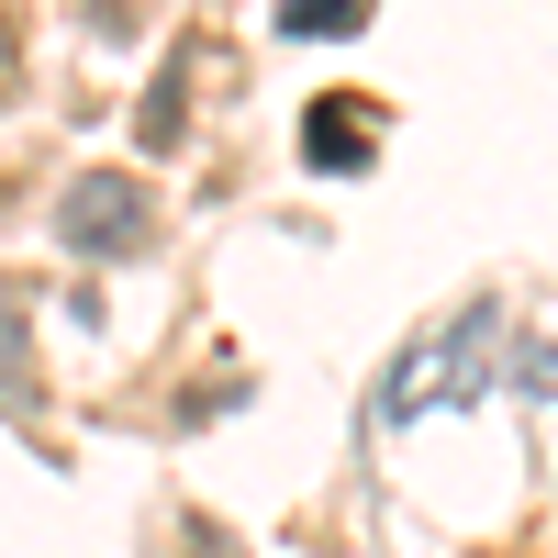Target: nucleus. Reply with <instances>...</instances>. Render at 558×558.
<instances>
[{
    "label": "nucleus",
    "mask_w": 558,
    "mask_h": 558,
    "mask_svg": "<svg viewBox=\"0 0 558 558\" xmlns=\"http://www.w3.org/2000/svg\"><path fill=\"white\" fill-rule=\"evenodd\" d=\"M12 336H23V324H12V279H0V357H12Z\"/></svg>",
    "instance_id": "obj_6"
},
{
    "label": "nucleus",
    "mask_w": 558,
    "mask_h": 558,
    "mask_svg": "<svg viewBox=\"0 0 558 558\" xmlns=\"http://www.w3.org/2000/svg\"><path fill=\"white\" fill-rule=\"evenodd\" d=\"M57 235L78 257H134L157 235V202H146V179H123V168H89L68 179V202H57Z\"/></svg>",
    "instance_id": "obj_2"
},
{
    "label": "nucleus",
    "mask_w": 558,
    "mask_h": 558,
    "mask_svg": "<svg viewBox=\"0 0 558 558\" xmlns=\"http://www.w3.org/2000/svg\"><path fill=\"white\" fill-rule=\"evenodd\" d=\"M302 157L313 168H368V123H357V89H324L302 112Z\"/></svg>",
    "instance_id": "obj_3"
},
{
    "label": "nucleus",
    "mask_w": 558,
    "mask_h": 558,
    "mask_svg": "<svg viewBox=\"0 0 558 558\" xmlns=\"http://www.w3.org/2000/svg\"><path fill=\"white\" fill-rule=\"evenodd\" d=\"M525 402H558V336H536V347H514V368H502Z\"/></svg>",
    "instance_id": "obj_5"
},
{
    "label": "nucleus",
    "mask_w": 558,
    "mask_h": 558,
    "mask_svg": "<svg viewBox=\"0 0 558 558\" xmlns=\"http://www.w3.org/2000/svg\"><path fill=\"white\" fill-rule=\"evenodd\" d=\"M279 34H302V45H357L368 12H357V0H291V12H279Z\"/></svg>",
    "instance_id": "obj_4"
},
{
    "label": "nucleus",
    "mask_w": 558,
    "mask_h": 558,
    "mask_svg": "<svg viewBox=\"0 0 558 558\" xmlns=\"http://www.w3.org/2000/svg\"><path fill=\"white\" fill-rule=\"evenodd\" d=\"M0 68H12V23H0Z\"/></svg>",
    "instance_id": "obj_7"
},
{
    "label": "nucleus",
    "mask_w": 558,
    "mask_h": 558,
    "mask_svg": "<svg viewBox=\"0 0 558 558\" xmlns=\"http://www.w3.org/2000/svg\"><path fill=\"white\" fill-rule=\"evenodd\" d=\"M502 302H470V313H447L436 336H413L402 347V368L380 380V425H425V413H447V402H481L492 380H502Z\"/></svg>",
    "instance_id": "obj_1"
}]
</instances>
